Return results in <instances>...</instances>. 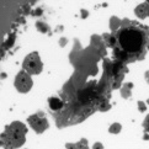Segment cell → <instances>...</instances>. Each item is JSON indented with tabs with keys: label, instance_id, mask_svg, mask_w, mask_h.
Returning a JSON list of instances; mask_svg holds the SVG:
<instances>
[{
	"label": "cell",
	"instance_id": "13",
	"mask_svg": "<svg viewBox=\"0 0 149 149\" xmlns=\"http://www.w3.org/2000/svg\"><path fill=\"white\" fill-rule=\"evenodd\" d=\"M14 41H15V33H11V35L9 36L8 41H5V43H4V48H10V47L13 46Z\"/></svg>",
	"mask_w": 149,
	"mask_h": 149
},
{
	"label": "cell",
	"instance_id": "5",
	"mask_svg": "<svg viewBox=\"0 0 149 149\" xmlns=\"http://www.w3.org/2000/svg\"><path fill=\"white\" fill-rule=\"evenodd\" d=\"M14 85L19 93H22V94L29 93L31 88H32V79H31L30 74L22 69L16 75V78H15Z\"/></svg>",
	"mask_w": 149,
	"mask_h": 149
},
{
	"label": "cell",
	"instance_id": "2",
	"mask_svg": "<svg viewBox=\"0 0 149 149\" xmlns=\"http://www.w3.org/2000/svg\"><path fill=\"white\" fill-rule=\"evenodd\" d=\"M27 127L22 122L15 121L5 127L1 133V147L4 149H17L26 142Z\"/></svg>",
	"mask_w": 149,
	"mask_h": 149
},
{
	"label": "cell",
	"instance_id": "15",
	"mask_svg": "<svg viewBox=\"0 0 149 149\" xmlns=\"http://www.w3.org/2000/svg\"><path fill=\"white\" fill-rule=\"evenodd\" d=\"M143 128H144L146 133H148V132H149V115L146 117L144 122H143Z\"/></svg>",
	"mask_w": 149,
	"mask_h": 149
},
{
	"label": "cell",
	"instance_id": "11",
	"mask_svg": "<svg viewBox=\"0 0 149 149\" xmlns=\"http://www.w3.org/2000/svg\"><path fill=\"white\" fill-rule=\"evenodd\" d=\"M36 27L37 30L40 31V32H43V33H47V32H49L51 29H49V26L45 24V22H42V21H37L36 22Z\"/></svg>",
	"mask_w": 149,
	"mask_h": 149
},
{
	"label": "cell",
	"instance_id": "16",
	"mask_svg": "<svg viewBox=\"0 0 149 149\" xmlns=\"http://www.w3.org/2000/svg\"><path fill=\"white\" fill-rule=\"evenodd\" d=\"M93 149H104V146H102V143H100V142H96L95 144L93 146Z\"/></svg>",
	"mask_w": 149,
	"mask_h": 149
},
{
	"label": "cell",
	"instance_id": "10",
	"mask_svg": "<svg viewBox=\"0 0 149 149\" xmlns=\"http://www.w3.org/2000/svg\"><path fill=\"white\" fill-rule=\"evenodd\" d=\"M121 25H122V20L117 19L115 16L111 17V20H110V27H111V30H112V33L116 32V31L121 27Z\"/></svg>",
	"mask_w": 149,
	"mask_h": 149
},
{
	"label": "cell",
	"instance_id": "7",
	"mask_svg": "<svg viewBox=\"0 0 149 149\" xmlns=\"http://www.w3.org/2000/svg\"><path fill=\"white\" fill-rule=\"evenodd\" d=\"M48 106H49L51 111H61L63 109V106H64V102L58 97H49Z\"/></svg>",
	"mask_w": 149,
	"mask_h": 149
},
{
	"label": "cell",
	"instance_id": "19",
	"mask_svg": "<svg viewBox=\"0 0 149 149\" xmlns=\"http://www.w3.org/2000/svg\"><path fill=\"white\" fill-rule=\"evenodd\" d=\"M143 138H144L146 141H147V139H149V134H148V133H144V137H143Z\"/></svg>",
	"mask_w": 149,
	"mask_h": 149
},
{
	"label": "cell",
	"instance_id": "18",
	"mask_svg": "<svg viewBox=\"0 0 149 149\" xmlns=\"http://www.w3.org/2000/svg\"><path fill=\"white\" fill-rule=\"evenodd\" d=\"M144 75H146V80H147V81H148V84H149V70H148V72H146Z\"/></svg>",
	"mask_w": 149,
	"mask_h": 149
},
{
	"label": "cell",
	"instance_id": "1",
	"mask_svg": "<svg viewBox=\"0 0 149 149\" xmlns=\"http://www.w3.org/2000/svg\"><path fill=\"white\" fill-rule=\"evenodd\" d=\"M115 37L113 58L123 64L143 61L149 51V27L138 21L122 20L121 27L112 33Z\"/></svg>",
	"mask_w": 149,
	"mask_h": 149
},
{
	"label": "cell",
	"instance_id": "21",
	"mask_svg": "<svg viewBox=\"0 0 149 149\" xmlns=\"http://www.w3.org/2000/svg\"><path fill=\"white\" fill-rule=\"evenodd\" d=\"M148 16H149V14H148Z\"/></svg>",
	"mask_w": 149,
	"mask_h": 149
},
{
	"label": "cell",
	"instance_id": "17",
	"mask_svg": "<svg viewBox=\"0 0 149 149\" xmlns=\"http://www.w3.org/2000/svg\"><path fill=\"white\" fill-rule=\"evenodd\" d=\"M88 16V11H86V10H81V17H86Z\"/></svg>",
	"mask_w": 149,
	"mask_h": 149
},
{
	"label": "cell",
	"instance_id": "3",
	"mask_svg": "<svg viewBox=\"0 0 149 149\" xmlns=\"http://www.w3.org/2000/svg\"><path fill=\"white\" fill-rule=\"evenodd\" d=\"M22 69L25 72H27L30 75H37V74H40L42 72V69H43V64L41 62L38 53L37 52L30 53L22 62Z\"/></svg>",
	"mask_w": 149,
	"mask_h": 149
},
{
	"label": "cell",
	"instance_id": "6",
	"mask_svg": "<svg viewBox=\"0 0 149 149\" xmlns=\"http://www.w3.org/2000/svg\"><path fill=\"white\" fill-rule=\"evenodd\" d=\"M134 14L137 15V17L139 19H146L149 14V1H146V3H142L139 4L138 6L134 9Z\"/></svg>",
	"mask_w": 149,
	"mask_h": 149
},
{
	"label": "cell",
	"instance_id": "12",
	"mask_svg": "<svg viewBox=\"0 0 149 149\" xmlns=\"http://www.w3.org/2000/svg\"><path fill=\"white\" fill-rule=\"evenodd\" d=\"M122 130V126L121 123H112L110 126V128H109V132L110 133H113V134H117V133H120Z\"/></svg>",
	"mask_w": 149,
	"mask_h": 149
},
{
	"label": "cell",
	"instance_id": "14",
	"mask_svg": "<svg viewBox=\"0 0 149 149\" xmlns=\"http://www.w3.org/2000/svg\"><path fill=\"white\" fill-rule=\"evenodd\" d=\"M138 110L141 111V112H146L147 110V105L143 102V101H138Z\"/></svg>",
	"mask_w": 149,
	"mask_h": 149
},
{
	"label": "cell",
	"instance_id": "4",
	"mask_svg": "<svg viewBox=\"0 0 149 149\" xmlns=\"http://www.w3.org/2000/svg\"><path fill=\"white\" fill-rule=\"evenodd\" d=\"M27 122H29L31 128H32L36 133H38V134L40 133H43L49 127L46 116L43 115V112H41V111L40 112H37V113H35V115H31L27 118Z\"/></svg>",
	"mask_w": 149,
	"mask_h": 149
},
{
	"label": "cell",
	"instance_id": "8",
	"mask_svg": "<svg viewBox=\"0 0 149 149\" xmlns=\"http://www.w3.org/2000/svg\"><path fill=\"white\" fill-rule=\"evenodd\" d=\"M65 148H67V149H89V147H88V141L85 139V138L80 139L78 143H75V144H72V143H67Z\"/></svg>",
	"mask_w": 149,
	"mask_h": 149
},
{
	"label": "cell",
	"instance_id": "9",
	"mask_svg": "<svg viewBox=\"0 0 149 149\" xmlns=\"http://www.w3.org/2000/svg\"><path fill=\"white\" fill-rule=\"evenodd\" d=\"M132 88H133V83H126V84H123V85H122V89H121V96L123 99L131 97V95H132L131 90H132Z\"/></svg>",
	"mask_w": 149,
	"mask_h": 149
},
{
	"label": "cell",
	"instance_id": "20",
	"mask_svg": "<svg viewBox=\"0 0 149 149\" xmlns=\"http://www.w3.org/2000/svg\"><path fill=\"white\" fill-rule=\"evenodd\" d=\"M147 104H149V99H148V100H147Z\"/></svg>",
	"mask_w": 149,
	"mask_h": 149
}]
</instances>
